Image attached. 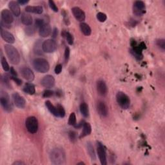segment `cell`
<instances>
[{
  "instance_id": "9a60e30c",
  "label": "cell",
  "mask_w": 165,
  "mask_h": 165,
  "mask_svg": "<svg viewBox=\"0 0 165 165\" xmlns=\"http://www.w3.org/2000/svg\"><path fill=\"white\" fill-rule=\"evenodd\" d=\"M97 90L98 94L101 96H105L108 92V88L104 80L99 79L98 81L96 84Z\"/></svg>"
},
{
  "instance_id": "ee69618b",
  "label": "cell",
  "mask_w": 165,
  "mask_h": 165,
  "mask_svg": "<svg viewBox=\"0 0 165 165\" xmlns=\"http://www.w3.org/2000/svg\"><path fill=\"white\" fill-rule=\"evenodd\" d=\"M69 137H70V139L72 141H75L76 139V133L74 131H70L69 133Z\"/></svg>"
},
{
  "instance_id": "4fadbf2b",
  "label": "cell",
  "mask_w": 165,
  "mask_h": 165,
  "mask_svg": "<svg viewBox=\"0 0 165 165\" xmlns=\"http://www.w3.org/2000/svg\"><path fill=\"white\" fill-rule=\"evenodd\" d=\"M72 12L73 15H74V18L76 19V20L81 23H83L85 20V14L84 12V11L82 9H81L79 7H73L72 9Z\"/></svg>"
},
{
  "instance_id": "ba28073f",
  "label": "cell",
  "mask_w": 165,
  "mask_h": 165,
  "mask_svg": "<svg viewBox=\"0 0 165 165\" xmlns=\"http://www.w3.org/2000/svg\"><path fill=\"white\" fill-rule=\"evenodd\" d=\"M133 12L137 16H141L145 13V4L142 1H136L133 3Z\"/></svg>"
},
{
  "instance_id": "f35d334b",
  "label": "cell",
  "mask_w": 165,
  "mask_h": 165,
  "mask_svg": "<svg viewBox=\"0 0 165 165\" xmlns=\"http://www.w3.org/2000/svg\"><path fill=\"white\" fill-rule=\"evenodd\" d=\"M70 48H69L68 47H66V48H65V54H64L65 61L66 63H67L69 57H70Z\"/></svg>"
},
{
  "instance_id": "6da1fadb",
  "label": "cell",
  "mask_w": 165,
  "mask_h": 165,
  "mask_svg": "<svg viewBox=\"0 0 165 165\" xmlns=\"http://www.w3.org/2000/svg\"><path fill=\"white\" fill-rule=\"evenodd\" d=\"M50 158L54 164H63L66 161V155L63 149L56 148L50 153Z\"/></svg>"
},
{
  "instance_id": "7bdbcfd3",
  "label": "cell",
  "mask_w": 165,
  "mask_h": 165,
  "mask_svg": "<svg viewBox=\"0 0 165 165\" xmlns=\"http://www.w3.org/2000/svg\"><path fill=\"white\" fill-rule=\"evenodd\" d=\"M61 71H62V65H61V64L57 65L55 67V69H54V72L56 74H59L61 72Z\"/></svg>"
},
{
  "instance_id": "f907efd6",
  "label": "cell",
  "mask_w": 165,
  "mask_h": 165,
  "mask_svg": "<svg viewBox=\"0 0 165 165\" xmlns=\"http://www.w3.org/2000/svg\"><path fill=\"white\" fill-rule=\"evenodd\" d=\"M78 164H85V163H83V162H81V163H78Z\"/></svg>"
},
{
  "instance_id": "e0dca14e",
  "label": "cell",
  "mask_w": 165,
  "mask_h": 165,
  "mask_svg": "<svg viewBox=\"0 0 165 165\" xmlns=\"http://www.w3.org/2000/svg\"><path fill=\"white\" fill-rule=\"evenodd\" d=\"M97 110L98 114L102 117H106L109 114L108 106L105 102L99 101L97 104Z\"/></svg>"
},
{
  "instance_id": "d6986e66",
  "label": "cell",
  "mask_w": 165,
  "mask_h": 165,
  "mask_svg": "<svg viewBox=\"0 0 165 165\" xmlns=\"http://www.w3.org/2000/svg\"><path fill=\"white\" fill-rule=\"evenodd\" d=\"M52 28L49 23H45L39 29V34L42 37H48L52 34Z\"/></svg>"
},
{
  "instance_id": "5b68a950",
  "label": "cell",
  "mask_w": 165,
  "mask_h": 165,
  "mask_svg": "<svg viewBox=\"0 0 165 165\" xmlns=\"http://www.w3.org/2000/svg\"><path fill=\"white\" fill-rule=\"evenodd\" d=\"M116 101L121 109L126 110L130 105V99L126 94L122 92H118L116 94Z\"/></svg>"
},
{
  "instance_id": "d4e9b609",
  "label": "cell",
  "mask_w": 165,
  "mask_h": 165,
  "mask_svg": "<svg viewBox=\"0 0 165 165\" xmlns=\"http://www.w3.org/2000/svg\"><path fill=\"white\" fill-rule=\"evenodd\" d=\"M79 109H80L81 113V114L84 117H88L89 116V106H88V105L86 103H82L80 105Z\"/></svg>"
},
{
  "instance_id": "52a82bcc",
  "label": "cell",
  "mask_w": 165,
  "mask_h": 165,
  "mask_svg": "<svg viewBox=\"0 0 165 165\" xmlns=\"http://www.w3.org/2000/svg\"><path fill=\"white\" fill-rule=\"evenodd\" d=\"M57 48V45L56 41L53 39H49L45 40L42 43V48L43 52L45 53H53L54 52Z\"/></svg>"
},
{
  "instance_id": "d590c367",
  "label": "cell",
  "mask_w": 165,
  "mask_h": 165,
  "mask_svg": "<svg viewBox=\"0 0 165 165\" xmlns=\"http://www.w3.org/2000/svg\"><path fill=\"white\" fill-rule=\"evenodd\" d=\"M45 23L44 22V20H42V19H36L35 20V27L40 29Z\"/></svg>"
},
{
  "instance_id": "1f68e13d",
  "label": "cell",
  "mask_w": 165,
  "mask_h": 165,
  "mask_svg": "<svg viewBox=\"0 0 165 165\" xmlns=\"http://www.w3.org/2000/svg\"><path fill=\"white\" fill-rule=\"evenodd\" d=\"M56 108L57 110V113H58V116L59 117L63 118L65 116V110L62 105L59 104H57L56 105Z\"/></svg>"
},
{
  "instance_id": "cb8c5ba5",
  "label": "cell",
  "mask_w": 165,
  "mask_h": 165,
  "mask_svg": "<svg viewBox=\"0 0 165 165\" xmlns=\"http://www.w3.org/2000/svg\"><path fill=\"white\" fill-rule=\"evenodd\" d=\"M45 105H46V106H47V108L49 112H51L52 115H54V116H56V117H59L56 106L54 105L51 101H46L45 102Z\"/></svg>"
},
{
  "instance_id": "8d00e7d4",
  "label": "cell",
  "mask_w": 165,
  "mask_h": 165,
  "mask_svg": "<svg viewBox=\"0 0 165 165\" xmlns=\"http://www.w3.org/2000/svg\"><path fill=\"white\" fill-rule=\"evenodd\" d=\"M156 45L161 49H165V40L164 39H159L156 41Z\"/></svg>"
},
{
  "instance_id": "5bb4252c",
  "label": "cell",
  "mask_w": 165,
  "mask_h": 165,
  "mask_svg": "<svg viewBox=\"0 0 165 165\" xmlns=\"http://www.w3.org/2000/svg\"><path fill=\"white\" fill-rule=\"evenodd\" d=\"M41 85L47 89H51L55 85V79L51 75H47L42 79Z\"/></svg>"
},
{
  "instance_id": "c3c4849f",
  "label": "cell",
  "mask_w": 165,
  "mask_h": 165,
  "mask_svg": "<svg viewBox=\"0 0 165 165\" xmlns=\"http://www.w3.org/2000/svg\"><path fill=\"white\" fill-rule=\"evenodd\" d=\"M18 2L20 5H23L26 4V3H28L29 2V0H20V1H18Z\"/></svg>"
},
{
  "instance_id": "2e32d148",
  "label": "cell",
  "mask_w": 165,
  "mask_h": 165,
  "mask_svg": "<svg viewBox=\"0 0 165 165\" xmlns=\"http://www.w3.org/2000/svg\"><path fill=\"white\" fill-rule=\"evenodd\" d=\"M0 32H1V36L2 39L7 43L9 44H13L14 43L15 38L12 34L4 30L3 27H1V29H0Z\"/></svg>"
},
{
  "instance_id": "3957f363",
  "label": "cell",
  "mask_w": 165,
  "mask_h": 165,
  "mask_svg": "<svg viewBox=\"0 0 165 165\" xmlns=\"http://www.w3.org/2000/svg\"><path fill=\"white\" fill-rule=\"evenodd\" d=\"M33 67L37 72L42 74L47 72L50 69V65L48 61L41 57L36 58L33 61Z\"/></svg>"
},
{
  "instance_id": "603a6c76",
  "label": "cell",
  "mask_w": 165,
  "mask_h": 165,
  "mask_svg": "<svg viewBox=\"0 0 165 165\" xmlns=\"http://www.w3.org/2000/svg\"><path fill=\"white\" fill-rule=\"evenodd\" d=\"M80 29L81 30L82 33L84 34L85 36H90L91 33H92V30L91 28L90 27V26L87 24L86 23H81L80 24Z\"/></svg>"
},
{
  "instance_id": "d6a6232c",
  "label": "cell",
  "mask_w": 165,
  "mask_h": 165,
  "mask_svg": "<svg viewBox=\"0 0 165 165\" xmlns=\"http://www.w3.org/2000/svg\"><path fill=\"white\" fill-rule=\"evenodd\" d=\"M64 36L66 37L67 43L69 45H72L73 44H74V37H73V36L72 35V34L70 32H65Z\"/></svg>"
},
{
  "instance_id": "4316f807",
  "label": "cell",
  "mask_w": 165,
  "mask_h": 165,
  "mask_svg": "<svg viewBox=\"0 0 165 165\" xmlns=\"http://www.w3.org/2000/svg\"><path fill=\"white\" fill-rule=\"evenodd\" d=\"M87 152H88V153H89L90 158L93 161H95V159H96V156H95V153L93 146H92V144L91 143H90V142L87 143Z\"/></svg>"
},
{
  "instance_id": "7dc6e473",
  "label": "cell",
  "mask_w": 165,
  "mask_h": 165,
  "mask_svg": "<svg viewBox=\"0 0 165 165\" xmlns=\"http://www.w3.org/2000/svg\"><path fill=\"white\" fill-rule=\"evenodd\" d=\"M84 123H85V121H81L79 124H76L75 126H74V127L76 128H83V125Z\"/></svg>"
},
{
  "instance_id": "b9f144b4",
  "label": "cell",
  "mask_w": 165,
  "mask_h": 165,
  "mask_svg": "<svg viewBox=\"0 0 165 165\" xmlns=\"http://www.w3.org/2000/svg\"><path fill=\"white\" fill-rule=\"evenodd\" d=\"M10 78L11 79H12V80H13L14 81L15 83H16L18 86L21 85V84H22V81H21L20 78H18V77H15V76H11L10 77Z\"/></svg>"
},
{
  "instance_id": "4dcf8cb0",
  "label": "cell",
  "mask_w": 165,
  "mask_h": 165,
  "mask_svg": "<svg viewBox=\"0 0 165 165\" xmlns=\"http://www.w3.org/2000/svg\"><path fill=\"white\" fill-rule=\"evenodd\" d=\"M76 122H77V120H76V114H75V113L72 112L70 114V116H69L68 123L69 125L74 126L76 125Z\"/></svg>"
},
{
  "instance_id": "836d02e7",
  "label": "cell",
  "mask_w": 165,
  "mask_h": 165,
  "mask_svg": "<svg viewBox=\"0 0 165 165\" xmlns=\"http://www.w3.org/2000/svg\"><path fill=\"white\" fill-rule=\"evenodd\" d=\"M36 29V28L35 26H33L32 25L28 26L25 29V32L28 36H32L34 34V32H35Z\"/></svg>"
},
{
  "instance_id": "f1b7e54d",
  "label": "cell",
  "mask_w": 165,
  "mask_h": 165,
  "mask_svg": "<svg viewBox=\"0 0 165 165\" xmlns=\"http://www.w3.org/2000/svg\"><path fill=\"white\" fill-rule=\"evenodd\" d=\"M1 82L3 85H4L5 87H7V89H11L12 87H11V85L9 81V78L6 75H3L1 76Z\"/></svg>"
},
{
  "instance_id": "ac0fdd59",
  "label": "cell",
  "mask_w": 165,
  "mask_h": 165,
  "mask_svg": "<svg viewBox=\"0 0 165 165\" xmlns=\"http://www.w3.org/2000/svg\"><path fill=\"white\" fill-rule=\"evenodd\" d=\"M9 9L11 11V12L12 13L14 16L16 17H18L21 14V9L20 6L18 1H11L9 3Z\"/></svg>"
},
{
  "instance_id": "74e56055",
  "label": "cell",
  "mask_w": 165,
  "mask_h": 165,
  "mask_svg": "<svg viewBox=\"0 0 165 165\" xmlns=\"http://www.w3.org/2000/svg\"><path fill=\"white\" fill-rule=\"evenodd\" d=\"M48 4H49L50 7H51V9L54 11V12H58V8H57L56 3L53 1H52V0H50V1H48Z\"/></svg>"
},
{
  "instance_id": "8fae6325",
  "label": "cell",
  "mask_w": 165,
  "mask_h": 165,
  "mask_svg": "<svg viewBox=\"0 0 165 165\" xmlns=\"http://www.w3.org/2000/svg\"><path fill=\"white\" fill-rule=\"evenodd\" d=\"M1 21L5 24L10 25L14 21V17L12 13L7 9H3L1 12Z\"/></svg>"
},
{
  "instance_id": "e575fe53",
  "label": "cell",
  "mask_w": 165,
  "mask_h": 165,
  "mask_svg": "<svg viewBox=\"0 0 165 165\" xmlns=\"http://www.w3.org/2000/svg\"><path fill=\"white\" fill-rule=\"evenodd\" d=\"M97 19H98V21L99 22L103 23V22H105L106 20L107 16H106V15L105 13L98 12L97 14Z\"/></svg>"
},
{
  "instance_id": "7a4b0ae2",
  "label": "cell",
  "mask_w": 165,
  "mask_h": 165,
  "mask_svg": "<svg viewBox=\"0 0 165 165\" xmlns=\"http://www.w3.org/2000/svg\"><path fill=\"white\" fill-rule=\"evenodd\" d=\"M5 51L10 62L13 65H18L20 62V55L18 50L11 45H5Z\"/></svg>"
},
{
  "instance_id": "83f0119b",
  "label": "cell",
  "mask_w": 165,
  "mask_h": 165,
  "mask_svg": "<svg viewBox=\"0 0 165 165\" xmlns=\"http://www.w3.org/2000/svg\"><path fill=\"white\" fill-rule=\"evenodd\" d=\"M34 51L35 54L38 55H42L43 54V48H42V44L40 40H38L35 43L34 47Z\"/></svg>"
},
{
  "instance_id": "484cf974",
  "label": "cell",
  "mask_w": 165,
  "mask_h": 165,
  "mask_svg": "<svg viewBox=\"0 0 165 165\" xmlns=\"http://www.w3.org/2000/svg\"><path fill=\"white\" fill-rule=\"evenodd\" d=\"M23 91L29 95H34L36 92L35 87L32 83H26L23 88Z\"/></svg>"
},
{
  "instance_id": "60d3db41",
  "label": "cell",
  "mask_w": 165,
  "mask_h": 165,
  "mask_svg": "<svg viewBox=\"0 0 165 165\" xmlns=\"http://www.w3.org/2000/svg\"><path fill=\"white\" fill-rule=\"evenodd\" d=\"M54 94V92L51 90H46L44 91L43 94V98H50Z\"/></svg>"
},
{
  "instance_id": "ab89813d",
  "label": "cell",
  "mask_w": 165,
  "mask_h": 165,
  "mask_svg": "<svg viewBox=\"0 0 165 165\" xmlns=\"http://www.w3.org/2000/svg\"><path fill=\"white\" fill-rule=\"evenodd\" d=\"M131 52V54H132L136 57V58L138 60H141V59H143V54H142L141 53H138V52H134L133 51H132V50L131 49V51H130Z\"/></svg>"
},
{
  "instance_id": "7402d4cb",
  "label": "cell",
  "mask_w": 165,
  "mask_h": 165,
  "mask_svg": "<svg viewBox=\"0 0 165 165\" xmlns=\"http://www.w3.org/2000/svg\"><path fill=\"white\" fill-rule=\"evenodd\" d=\"M92 132V127L91 125L89 122H85L83 126V131L81 133L79 138L85 137L87 136H89Z\"/></svg>"
},
{
  "instance_id": "681fc988",
  "label": "cell",
  "mask_w": 165,
  "mask_h": 165,
  "mask_svg": "<svg viewBox=\"0 0 165 165\" xmlns=\"http://www.w3.org/2000/svg\"><path fill=\"white\" fill-rule=\"evenodd\" d=\"M12 164L13 165H21V164H25V163L23 162H22V161H16V162H14Z\"/></svg>"
},
{
  "instance_id": "f6af8a7d",
  "label": "cell",
  "mask_w": 165,
  "mask_h": 165,
  "mask_svg": "<svg viewBox=\"0 0 165 165\" xmlns=\"http://www.w3.org/2000/svg\"><path fill=\"white\" fill-rule=\"evenodd\" d=\"M57 35H58V30H57V28H54L52 32V37L53 39L56 38L57 36Z\"/></svg>"
},
{
  "instance_id": "8992f818",
  "label": "cell",
  "mask_w": 165,
  "mask_h": 165,
  "mask_svg": "<svg viewBox=\"0 0 165 165\" xmlns=\"http://www.w3.org/2000/svg\"><path fill=\"white\" fill-rule=\"evenodd\" d=\"M25 126L29 133L32 134L36 133L39 128L37 119L34 116L29 117L25 121Z\"/></svg>"
},
{
  "instance_id": "9c48e42d",
  "label": "cell",
  "mask_w": 165,
  "mask_h": 165,
  "mask_svg": "<svg viewBox=\"0 0 165 165\" xmlns=\"http://www.w3.org/2000/svg\"><path fill=\"white\" fill-rule=\"evenodd\" d=\"M98 155L99 157V161H100L101 164L102 165L107 164V159H106V150L103 147V144L101 143H98V148H97Z\"/></svg>"
},
{
  "instance_id": "277c9868",
  "label": "cell",
  "mask_w": 165,
  "mask_h": 165,
  "mask_svg": "<svg viewBox=\"0 0 165 165\" xmlns=\"http://www.w3.org/2000/svg\"><path fill=\"white\" fill-rule=\"evenodd\" d=\"M0 92H1L0 93V95H1V96H0V103H1L2 108L7 112H12L13 110V106L12 103L10 100L9 94L3 90H1Z\"/></svg>"
},
{
  "instance_id": "30bf717a",
  "label": "cell",
  "mask_w": 165,
  "mask_h": 165,
  "mask_svg": "<svg viewBox=\"0 0 165 165\" xmlns=\"http://www.w3.org/2000/svg\"><path fill=\"white\" fill-rule=\"evenodd\" d=\"M12 99L15 105L19 109H24L26 105V101L23 97L18 92H15L12 94Z\"/></svg>"
},
{
  "instance_id": "7c38bea8",
  "label": "cell",
  "mask_w": 165,
  "mask_h": 165,
  "mask_svg": "<svg viewBox=\"0 0 165 165\" xmlns=\"http://www.w3.org/2000/svg\"><path fill=\"white\" fill-rule=\"evenodd\" d=\"M20 72L21 76L25 79L28 81L32 82L34 79V78H35V76H34L33 71L29 67H23L20 70Z\"/></svg>"
},
{
  "instance_id": "bcb514c9",
  "label": "cell",
  "mask_w": 165,
  "mask_h": 165,
  "mask_svg": "<svg viewBox=\"0 0 165 165\" xmlns=\"http://www.w3.org/2000/svg\"><path fill=\"white\" fill-rule=\"evenodd\" d=\"M10 74H11V75H12V76L18 77V74H17V72H16V70H14V68L13 67H11V68H10Z\"/></svg>"
},
{
  "instance_id": "44dd1931",
  "label": "cell",
  "mask_w": 165,
  "mask_h": 165,
  "mask_svg": "<svg viewBox=\"0 0 165 165\" xmlns=\"http://www.w3.org/2000/svg\"><path fill=\"white\" fill-rule=\"evenodd\" d=\"M26 12L41 14L43 12V9L41 6H27L25 8Z\"/></svg>"
},
{
  "instance_id": "f546056e",
  "label": "cell",
  "mask_w": 165,
  "mask_h": 165,
  "mask_svg": "<svg viewBox=\"0 0 165 165\" xmlns=\"http://www.w3.org/2000/svg\"><path fill=\"white\" fill-rule=\"evenodd\" d=\"M1 66L3 67V69L5 72H8L10 70L9 65L8 62H7V59H6L5 57L1 56Z\"/></svg>"
},
{
  "instance_id": "ffe728a7",
  "label": "cell",
  "mask_w": 165,
  "mask_h": 165,
  "mask_svg": "<svg viewBox=\"0 0 165 165\" xmlns=\"http://www.w3.org/2000/svg\"><path fill=\"white\" fill-rule=\"evenodd\" d=\"M21 21L22 23L26 26H30L33 23V19L31 15L26 12L22 13L21 16Z\"/></svg>"
}]
</instances>
